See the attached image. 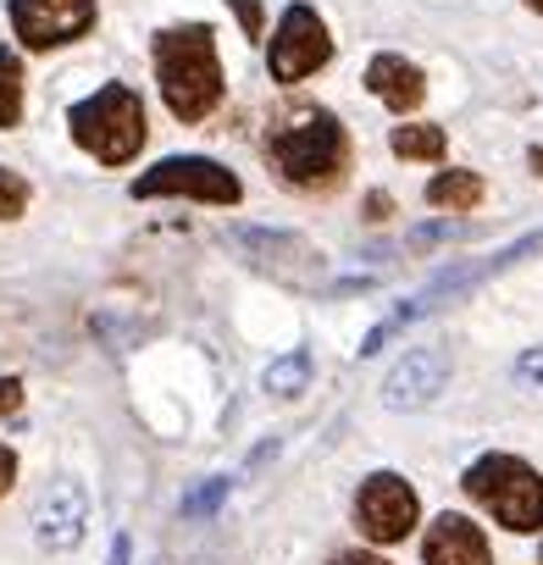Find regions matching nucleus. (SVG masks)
<instances>
[{"instance_id":"nucleus-21","label":"nucleus","mask_w":543,"mask_h":565,"mask_svg":"<svg viewBox=\"0 0 543 565\" xmlns=\"http://www.w3.org/2000/svg\"><path fill=\"white\" fill-rule=\"evenodd\" d=\"M515 377H521V383H543V350H526V355L515 361Z\"/></svg>"},{"instance_id":"nucleus-16","label":"nucleus","mask_w":543,"mask_h":565,"mask_svg":"<svg viewBox=\"0 0 543 565\" xmlns=\"http://www.w3.org/2000/svg\"><path fill=\"white\" fill-rule=\"evenodd\" d=\"M306 383H311V355H306V350H295V355H284V361H272V366L260 372V388L278 394V399H295Z\"/></svg>"},{"instance_id":"nucleus-11","label":"nucleus","mask_w":543,"mask_h":565,"mask_svg":"<svg viewBox=\"0 0 543 565\" xmlns=\"http://www.w3.org/2000/svg\"><path fill=\"white\" fill-rule=\"evenodd\" d=\"M422 565H493V554H488V537L477 532V521H466V515H438V521L427 526Z\"/></svg>"},{"instance_id":"nucleus-27","label":"nucleus","mask_w":543,"mask_h":565,"mask_svg":"<svg viewBox=\"0 0 543 565\" xmlns=\"http://www.w3.org/2000/svg\"><path fill=\"white\" fill-rule=\"evenodd\" d=\"M526 161H532V172H537V178H543V145H537V150H532V156H526Z\"/></svg>"},{"instance_id":"nucleus-13","label":"nucleus","mask_w":543,"mask_h":565,"mask_svg":"<svg viewBox=\"0 0 543 565\" xmlns=\"http://www.w3.org/2000/svg\"><path fill=\"white\" fill-rule=\"evenodd\" d=\"M427 205H438V211H471V205H482V178L477 172H438L427 183Z\"/></svg>"},{"instance_id":"nucleus-22","label":"nucleus","mask_w":543,"mask_h":565,"mask_svg":"<svg viewBox=\"0 0 543 565\" xmlns=\"http://www.w3.org/2000/svg\"><path fill=\"white\" fill-rule=\"evenodd\" d=\"M18 482V455L7 449V444H0V499H7V488Z\"/></svg>"},{"instance_id":"nucleus-26","label":"nucleus","mask_w":543,"mask_h":565,"mask_svg":"<svg viewBox=\"0 0 543 565\" xmlns=\"http://www.w3.org/2000/svg\"><path fill=\"white\" fill-rule=\"evenodd\" d=\"M111 565H128V537H117V548H111Z\"/></svg>"},{"instance_id":"nucleus-24","label":"nucleus","mask_w":543,"mask_h":565,"mask_svg":"<svg viewBox=\"0 0 543 565\" xmlns=\"http://www.w3.org/2000/svg\"><path fill=\"white\" fill-rule=\"evenodd\" d=\"M388 211H394V200H388V194H366V216H372V222H383Z\"/></svg>"},{"instance_id":"nucleus-5","label":"nucleus","mask_w":543,"mask_h":565,"mask_svg":"<svg viewBox=\"0 0 543 565\" xmlns=\"http://www.w3.org/2000/svg\"><path fill=\"white\" fill-rule=\"evenodd\" d=\"M167 194L205 200V205H238L244 183L227 167H216L211 156H167L134 183V200H167Z\"/></svg>"},{"instance_id":"nucleus-14","label":"nucleus","mask_w":543,"mask_h":565,"mask_svg":"<svg viewBox=\"0 0 543 565\" xmlns=\"http://www.w3.org/2000/svg\"><path fill=\"white\" fill-rule=\"evenodd\" d=\"M388 145H394V156H405V161H438V156L449 150V139H444L438 122H400Z\"/></svg>"},{"instance_id":"nucleus-18","label":"nucleus","mask_w":543,"mask_h":565,"mask_svg":"<svg viewBox=\"0 0 543 565\" xmlns=\"http://www.w3.org/2000/svg\"><path fill=\"white\" fill-rule=\"evenodd\" d=\"M23 211H29V183H23L18 172L0 167V222H12V216H23Z\"/></svg>"},{"instance_id":"nucleus-28","label":"nucleus","mask_w":543,"mask_h":565,"mask_svg":"<svg viewBox=\"0 0 543 565\" xmlns=\"http://www.w3.org/2000/svg\"><path fill=\"white\" fill-rule=\"evenodd\" d=\"M526 7H532V12H543V0H526Z\"/></svg>"},{"instance_id":"nucleus-8","label":"nucleus","mask_w":543,"mask_h":565,"mask_svg":"<svg viewBox=\"0 0 543 565\" xmlns=\"http://www.w3.org/2000/svg\"><path fill=\"white\" fill-rule=\"evenodd\" d=\"M12 29L29 51L73 45L95 29V0H12Z\"/></svg>"},{"instance_id":"nucleus-17","label":"nucleus","mask_w":543,"mask_h":565,"mask_svg":"<svg viewBox=\"0 0 543 565\" xmlns=\"http://www.w3.org/2000/svg\"><path fill=\"white\" fill-rule=\"evenodd\" d=\"M23 122V67L12 51H0V128Z\"/></svg>"},{"instance_id":"nucleus-25","label":"nucleus","mask_w":543,"mask_h":565,"mask_svg":"<svg viewBox=\"0 0 543 565\" xmlns=\"http://www.w3.org/2000/svg\"><path fill=\"white\" fill-rule=\"evenodd\" d=\"M333 565H388L383 554H361V548H350V554H339Z\"/></svg>"},{"instance_id":"nucleus-7","label":"nucleus","mask_w":543,"mask_h":565,"mask_svg":"<svg viewBox=\"0 0 543 565\" xmlns=\"http://www.w3.org/2000/svg\"><path fill=\"white\" fill-rule=\"evenodd\" d=\"M328 56H333V40H328L322 18L311 7H289L278 18V34H272V78H278V84H300Z\"/></svg>"},{"instance_id":"nucleus-12","label":"nucleus","mask_w":543,"mask_h":565,"mask_svg":"<svg viewBox=\"0 0 543 565\" xmlns=\"http://www.w3.org/2000/svg\"><path fill=\"white\" fill-rule=\"evenodd\" d=\"M366 89L388 106V111H416L422 106V95H427V78H422V67H411L405 56H372V67H366Z\"/></svg>"},{"instance_id":"nucleus-20","label":"nucleus","mask_w":543,"mask_h":565,"mask_svg":"<svg viewBox=\"0 0 543 565\" xmlns=\"http://www.w3.org/2000/svg\"><path fill=\"white\" fill-rule=\"evenodd\" d=\"M222 493H227V477H216V482H211V488H200V493H194V499H189V504H183V510H189V515H200V510H211V504H216V499H222Z\"/></svg>"},{"instance_id":"nucleus-4","label":"nucleus","mask_w":543,"mask_h":565,"mask_svg":"<svg viewBox=\"0 0 543 565\" xmlns=\"http://www.w3.org/2000/svg\"><path fill=\"white\" fill-rule=\"evenodd\" d=\"M466 493L510 532H537L543 526V477L515 455H482L466 471Z\"/></svg>"},{"instance_id":"nucleus-2","label":"nucleus","mask_w":543,"mask_h":565,"mask_svg":"<svg viewBox=\"0 0 543 565\" xmlns=\"http://www.w3.org/2000/svg\"><path fill=\"white\" fill-rule=\"evenodd\" d=\"M156 78H161V100L178 122H205L222 106V62H216L211 29L205 23L161 29L156 34Z\"/></svg>"},{"instance_id":"nucleus-6","label":"nucleus","mask_w":543,"mask_h":565,"mask_svg":"<svg viewBox=\"0 0 543 565\" xmlns=\"http://www.w3.org/2000/svg\"><path fill=\"white\" fill-rule=\"evenodd\" d=\"M416 515H422L416 488H411L405 477H394V471L366 477L361 493H355V526H361L372 543H400V537H411V532H416Z\"/></svg>"},{"instance_id":"nucleus-10","label":"nucleus","mask_w":543,"mask_h":565,"mask_svg":"<svg viewBox=\"0 0 543 565\" xmlns=\"http://www.w3.org/2000/svg\"><path fill=\"white\" fill-rule=\"evenodd\" d=\"M84 526H89V499L73 477H56L45 493H40V510H34V532L45 548H78L84 543Z\"/></svg>"},{"instance_id":"nucleus-3","label":"nucleus","mask_w":543,"mask_h":565,"mask_svg":"<svg viewBox=\"0 0 543 565\" xmlns=\"http://www.w3.org/2000/svg\"><path fill=\"white\" fill-rule=\"evenodd\" d=\"M67 122H73V145L84 156H95L100 167H128L139 156L145 134H150L145 128V106H139V95L128 84L95 89L89 100H78L67 111Z\"/></svg>"},{"instance_id":"nucleus-15","label":"nucleus","mask_w":543,"mask_h":565,"mask_svg":"<svg viewBox=\"0 0 543 565\" xmlns=\"http://www.w3.org/2000/svg\"><path fill=\"white\" fill-rule=\"evenodd\" d=\"M238 244H244V249H255L266 266H272V260L284 266L289 255H300V260H317V249H311L306 238H295V233H260V227H244V233H238Z\"/></svg>"},{"instance_id":"nucleus-19","label":"nucleus","mask_w":543,"mask_h":565,"mask_svg":"<svg viewBox=\"0 0 543 565\" xmlns=\"http://www.w3.org/2000/svg\"><path fill=\"white\" fill-rule=\"evenodd\" d=\"M18 411H23V383L0 377V416H18Z\"/></svg>"},{"instance_id":"nucleus-9","label":"nucleus","mask_w":543,"mask_h":565,"mask_svg":"<svg viewBox=\"0 0 543 565\" xmlns=\"http://www.w3.org/2000/svg\"><path fill=\"white\" fill-rule=\"evenodd\" d=\"M444 383H449V355H444L438 344H422V350H411V355L388 372L383 405H388V411H422L427 399H438Z\"/></svg>"},{"instance_id":"nucleus-1","label":"nucleus","mask_w":543,"mask_h":565,"mask_svg":"<svg viewBox=\"0 0 543 565\" xmlns=\"http://www.w3.org/2000/svg\"><path fill=\"white\" fill-rule=\"evenodd\" d=\"M266 156L295 189H333L350 172V134L333 111H284L266 128Z\"/></svg>"},{"instance_id":"nucleus-23","label":"nucleus","mask_w":543,"mask_h":565,"mask_svg":"<svg viewBox=\"0 0 543 565\" xmlns=\"http://www.w3.org/2000/svg\"><path fill=\"white\" fill-rule=\"evenodd\" d=\"M233 12H238L244 34H260V7H255V0H233Z\"/></svg>"}]
</instances>
